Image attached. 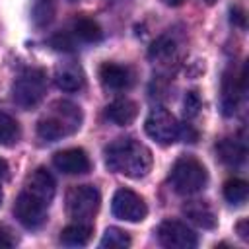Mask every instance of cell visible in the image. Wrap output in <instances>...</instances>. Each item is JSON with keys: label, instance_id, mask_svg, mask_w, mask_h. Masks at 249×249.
<instances>
[{"label": "cell", "instance_id": "25", "mask_svg": "<svg viewBox=\"0 0 249 249\" xmlns=\"http://www.w3.org/2000/svg\"><path fill=\"white\" fill-rule=\"evenodd\" d=\"M51 45L56 49V51H74L76 49V37L72 33H56L51 37Z\"/></svg>", "mask_w": 249, "mask_h": 249}, {"label": "cell", "instance_id": "5", "mask_svg": "<svg viewBox=\"0 0 249 249\" xmlns=\"http://www.w3.org/2000/svg\"><path fill=\"white\" fill-rule=\"evenodd\" d=\"M101 204V195L93 185H78L72 187L66 196V210L68 216L76 222H89Z\"/></svg>", "mask_w": 249, "mask_h": 249}, {"label": "cell", "instance_id": "11", "mask_svg": "<svg viewBox=\"0 0 249 249\" xmlns=\"http://www.w3.org/2000/svg\"><path fill=\"white\" fill-rule=\"evenodd\" d=\"M53 165L64 175H84L91 169V161L82 148H66L53 156Z\"/></svg>", "mask_w": 249, "mask_h": 249}, {"label": "cell", "instance_id": "23", "mask_svg": "<svg viewBox=\"0 0 249 249\" xmlns=\"http://www.w3.org/2000/svg\"><path fill=\"white\" fill-rule=\"evenodd\" d=\"M99 245L105 247V249H124V247L130 245V235H128L124 230L111 226V228L105 230V233H103Z\"/></svg>", "mask_w": 249, "mask_h": 249}, {"label": "cell", "instance_id": "22", "mask_svg": "<svg viewBox=\"0 0 249 249\" xmlns=\"http://www.w3.org/2000/svg\"><path fill=\"white\" fill-rule=\"evenodd\" d=\"M19 136H21L19 123L12 115L0 111V146H14L19 140Z\"/></svg>", "mask_w": 249, "mask_h": 249}, {"label": "cell", "instance_id": "24", "mask_svg": "<svg viewBox=\"0 0 249 249\" xmlns=\"http://www.w3.org/2000/svg\"><path fill=\"white\" fill-rule=\"evenodd\" d=\"M35 21L39 25H45L53 19V14H54V6H53V0H39L35 4Z\"/></svg>", "mask_w": 249, "mask_h": 249}, {"label": "cell", "instance_id": "33", "mask_svg": "<svg viewBox=\"0 0 249 249\" xmlns=\"http://www.w3.org/2000/svg\"><path fill=\"white\" fill-rule=\"evenodd\" d=\"M204 2H206V4H214L216 0H204Z\"/></svg>", "mask_w": 249, "mask_h": 249}, {"label": "cell", "instance_id": "17", "mask_svg": "<svg viewBox=\"0 0 249 249\" xmlns=\"http://www.w3.org/2000/svg\"><path fill=\"white\" fill-rule=\"evenodd\" d=\"M216 154L220 158V161H224L230 167H237L245 161L247 156V148L243 140L237 138H224L216 144Z\"/></svg>", "mask_w": 249, "mask_h": 249}, {"label": "cell", "instance_id": "1", "mask_svg": "<svg viewBox=\"0 0 249 249\" xmlns=\"http://www.w3.org/2000/svg\"><path fill=\"white\" fill-rule=\"evenodd\" d=\"M105 165L113 173L130 179H142L152 169V152L134 138H117L103 150Z\"/></svg>", "mask_w": 249, "mask_h": 249}, {"label": "cell", "instance_id": "6", "mask_svg": "<svg viewBox=\"0 0 249 249\" xmlns=\"http://www.w3.org/2000/svg\"><path fill=\"white\" fill-rule=\"evenodd\" d=\"M144 130L154 142L161 146H169L175 140H179V121L173 113H169L163 107H156L150 111V115L144 121Z\"/></svg>", "mask_w": 249, "mask_h": 249}, {"label": "cell", "instance_id": "9", "mask_svg": "<svg viewBox=\"0 0 249 249\" xmlns=\"http://www.w3.org/2000/svg\"><path fill=\"white\" fill-rule=\"evenodd\" d=\"M158 239L167 249H193L198 243L196 233L179 220H165L158 228Z\"/></svg>", "mask_w": 249, "mask_h": 249}, {"label": "cell", "instance_id": "16", "mask_svg": "<svg viewBox=\"0 0 249 249\" xmlns=\"http://www.w3.org/2000/svg\"><path fill=\"white\" fill-rule=\"evenodd\" d=\"M105 117L117 126H126L138 117V103L128 97L115 99L105 107Z\"/></svg>", "mask_w": 249, "mask_h": 249}, {"label": "cell", "instance_id": "10", "mask_svg": "<svg viewBox=\"0 0 249 249\" xmlns=\"http://www.w3.org/2000/svg\"><path fill=\"white\" fill-rule=\"evenodd\" d=\"M243 82H245V72L237 74L235 70H226V74L222 78V97H220L222 113L226 117H231L237 111L241 93L245 89Z\"/></svg>", "mask_w": 249, "mask_h": 249}, {"label": "cell", "instance_id": "29", "mask_svg": "<svg viewBox=\"0 0 249 249\" xmlns=\"http://www.w3.org/2000/svg\"><path fill=\"white\" fill-rule=\"evenodd\" d=\"M247 226H249V222H247V220H241V222L235 226V230H237V233H239V237H241L243 241H247V239H249V235H247V233H249V231H247Z\"/></svg>", "mask_w": 249, "mask_h": 249}, {"label": "cell", "instance_id": "3", "mask_svg": "<svg viewBox=\"0 0 249 249\" xmlns=\"http://www.w3.org/2000/svg\"><path fill=\"white\" fill-rule=\"evenodd\" d=\"M208 173L206 167L193 156H183L179 158L171 171H169V183L177 195H195L206 187Z\"/></svg>", "mask_w": 249, "mask_h": 249}, {"label": "cell", "instance_id": "7", "mask_svg": "<svg viewBox=\"0 0 249 249\" xmlns=\"http://www.w3.org/2000/svg\"><path fill=\"white\" fill-rule=\"evenodd\" d=\"M111 212L115 218L119 220H124V222H142L148 214V206L144 202V198L130 191V189H117L115 195H113V200H111Z\"/></svg>", "mask_w": 249, "mask_h": 249}, {"label": "cell", "instance_id": "4", "mask_svg": "<svg viewBox=\"0 0 249 249\" xmlns=\"http://www.w3.org/2000/svg\"><path fill=\"white\" fill-rule=\"evenodd\" d=\"M47 80L45 72L39 68H29L18 76V80L12 86V99L21 109H33L41 103L45 97Z\"/></svg>", "mask_w": 249, "mask_h": 249}, {"label": "cell", "instance_id": "21", "mask_svg": "<svg viewBox=\"0 0 249 249\" xmlns=\"http://www.w3.org/2000/svg\"><path fill=\"white\" fill-rule=\"evenodd\" d=\"M247 196H249V185L247 181L243 179H230L224 183V198L231 204V206H241L247 202Z\"/></svg>", "mask_w": 249, "mask_h": 249}, {"label": "cell", "instance_id": "31", "mask_svg": "<svg viewBox=\"0 0 249 249\" xmlns=\"http://www.w3.org/2000/svg\"><path fill=\"white\" fill-rule=\"evenodd\" d=\"M163 4H167V6H179V4H183V0H161Z\"/></svg>", "mask_w": 249, "mask_h": 249}, {"label": "cell", "instance_id": "32", "mask_svg": "<svg viewBox=\"0 0 249 249\" xmlns=\"http://www.w3.org/2000/svg\"><path fill=\"white\" fill-rule=\"evenodd\" d=\"M2 198H4V193H2V181H0V204H2Z\"/></svg>", "mask_w": 249, "mask_h": 249}, {"label": "cell", "instance_id": "15", "mask_svg": "<svg viewBox=\"0 0 249 249\" xmlns=\"http://www.w3.org/2000/svg\"><path fill=\"white\" fill-rule=\"evenodd\" d=\"M148 56L154 64L171 66L179 56V45L171 35H161L152 43V47L148 51Z\"/></svg>", "mask_w": 249, "mask_h": 249}, {"label": "cell", "instance_id": "13", "mask_svg": "<svg viewBox=\"0 0 249 249\" xmlns=\"http://www.w3.org/2000/svg\"><path fill=\"white\" fill-rule=\"evenodd\" d=\"M54 84L62 91H80L86 86V74L78 62H60L54 68Z\"/></svg>", "mask_w": 249, "mask_h": 249}, {"label": "cell", "instance_id": "12", "mask_svg": "<svg viewBox=\"0 0 249 249\" xmlns=\"http://www.w3.org/2000/svg\"><path fill=\"white\" fill-rule=\"evenodd\" d=\"M99 80L105 89L111 91H124L130 89L134 84V72L130 66L124 64H115V62H105L99 68Z\"/></svg>", "mask_w": 249, "mask_h": 249}, {"label": "cell", "instance_id": "8", "mask_svg": "<svg viewBox=\"0 0 249 249\" xmlns=\"http://www.w3.org/2000/svg\"><path fill=\"white\" fill-rule=\"evenodd\" d=\"M47 208H49L47 202L39 200L37 196H33L23 189V193H19V196L16 198L14 216L23 228L37 230L47 222Z\"/></svg>", "mask_w": 249, "mask_h": 249}, {"label": "cell", "instance_id": "18", "mask_svg": "<svg viewBox=\"0 0 249 249\" xmlns=\"http://www.w3.org/2000/svg\"><path fill=\"white\" fill-rule=\"evenodd\" d=\"M183 214L193 224H196L198 228H204V230L216 228V214H214V210L204 200H191V202H187L183 206Z\"/></svg>", "mask_w": 249, "mask_h": 249}, {"label": "cell", "instance_id": "30", "mask_svg": "<svg viewBox=\"0 0 249 249\" xmlns=\"http://www.w3.org/2000/svg\"><path fill=\"white\" fill-rule=\"evenodd\" d=\"M8 173H10V167H8L6 160H2V158H0V181L8 179Z\"/></svg>", "mask_w": 249, "mask_h": 249}, {"label": "cell", "instance_id": "34", "mask_svg": "<svg viewBox=\"0 0 249 249\" xmlns=\"http://www.w3.org/2000/svg\"><path fill=\"white\" fill-rule=\"evenodd\" d=\"M70 2H76V0H70Z\"/></svg>", "mask_w": 249, "mask_h": 249}, {"label": "cell", "instance_id": "14", "mask_svg": "<svg viewBox=\"0 0 249 249\" xmlns=\"http://www.w3.org/2000/svg\"><path fill=\"white\" fill-rule=\"evenodd\" d=\"M25 191L31 193L33 196H37L39 200L51 204V200H53V196H54V191H56L54 177L51 175L49 169L37 167V169L29 175V179H27V183H25Z\"/></svg>", "mask_w": 249, "mask_h": 249}, {"label": "cell", "instance_id": "27", "mask_svg": "<svg viewBox=\"0 0 249 249\" xmlns=\"http://www.w3.org/2000/svg\"><path fill=\"white\" fill-rule=\"evenodd\" d=\"M179 138L181 140H185V142H196V138H198V132L193 128V124H189V123H183V124H179Z\"/></svg>", "mask_w": 249, "mask_h": 249}, {"label": "cell", "instance_id": "2", "mask_svg": "<svg viewBox=\"0 0 249 249\" xmlns=\"http://www.w3.org/2000/svg\"><path fill=\"white\" fill-rule=\"evenodd\" d=\"M82 124V111L76 103L58 99L51 105V111L37 123L39 138L47 142H56L64 136L74 134Z\"/></svg>", "mask_w": 249, "mask_h": 249}, {"label": "cell", "instance_id": "28", "mask_svg": "<svg viewBox=\"0 0 249 249\" xmlns=\"http://www.w3.org/2000/svg\"><path fill=\"white\" fill-rule=\"evenodd\" d=\"M14 245H16L14 233L6 226H0V249H8V247H14Z\"/></svg>", "mask_w": 249, "mask_h": 249}, {"label": "cell", "instance_id": "19", "mask_svg": "<svg viewBox=\"0 0 249 249\" xmlns=\"http://www.w3.org/2000/svg\"><path fill=\"white\" fill-rule=\"evenodd\" d=\"M91 239V226L84 222H76L66 226L60 231V243L68 247H84Z\"/></svg>", "mask_w": 249, "mask_h": 249}, {"label": "cell", "instance_id": "26", "mask_svg": "<svg viewBox=\"0 0 249 249\" xmlns=\"http://www.w3.org/2000/svg\"><path fill=\"white\" fill-rule=\"evenodd\" d=\"M183 107H185V115L191 119L195 115H198V109H200V97L198 93L193 89V91H187L185 95V101H183Z\"/></svg>", "mask_w": 249, "mask_h": 249}, {"label": "cell", "instance_id": "20", "mask_svg": "<svg viewBox=\"0 0 249 249\" xmlns=\"http://www.w3.org/2000/svg\"><path fill=\"white\" fill-rule=\"evenodd\" d=\"M72 35L84 43H97L103 37L99 23L91 18H78L72 23Z\"/></svg>", "mask_w": 249, "mask_h": 249}]
</instances>
